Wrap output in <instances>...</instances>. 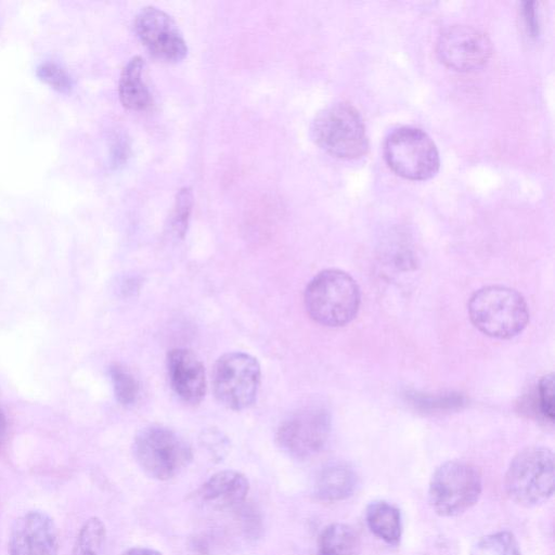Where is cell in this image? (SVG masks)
<instances>
[{
  "label": "cell",
  "instance_id": "cell-1",
  "mask_svg": "<svg viewBox=\"0 0 555 555\" xmlns=\"http://www.w3.org/2000/svg\"><path fill=\"white\" fill-rule=\"evenodd\" d=\"M304 302L314 322L327 327H340L357 317L361 293L350 274L339 269H325L306 286Z\"/></svg>",
  "mask_w": 555,
  "mask_h": 555
},
{
  "label": "cell",
  "instance_id": "cell-2",
  "mask_svg": "<svg viewBox=\"0 0 555 555\" xmlns=\"http://www.w3.org/2000/svg\"><path fill=\"white\" fill-rule=\"evenodd\" d=\"M467 311L479 332L498 339L517 336L529 322L528 305L522 295L502 285L477 289L468 300Z\"/></svg>",
  "mask_w": 555,
  "mask_h": 555
},
{
  "label": "cell",
  "instance_id": "cell-3",
  "mask_svg": "<svg viewBox=\"0 0 555 555\" xmlns=\"http://www.w3.org/2000/svg\"><path fill=\"white\" fill-rule=\"evenodd\" d=\"M310 132L320 149L337 158H359L369 149L364 121L358 109L347 102L321 109L311 122Z\"/></svg>",
  "mask_w": 555,
  "mask_h": 555
},
{
  "label": "cell",
  "instance_id": "cell-4",
  "mask_svg": "<svg viewBox=\"0 0 555 555\" xmlns=\"http://www.w3.org/2000/svg\"><path fill=\"white\" fill-rule=\"evenodd\" d=\"M554 454L545 447H528L511 461L505 490L512 501L525 507L546 502L554 492Z\"/></svg>",
  "mask_w": 555,
  "mask_h": 555
},
{
  "label": "cell",
  "instance_id": "cell-5",
  "mask_svg": "<svg viewBox=\"0 0 555 555\" xmlns=\"http://www.w3.org/2000/svg\"><path fill=\"white\" fill-rule=\"evenodd\" d=\"M133 455L143 472L156 480H168L192 461L188 442L173 430L151 425L141 429L133 441Z\"/></svg>",
  "mask_w": 555,
  "mask_h": 555
},
{
  "label": "cell",
  "instance_id": "cell-6",
  "mask_svg": "<svg viewBox=\"0 0 555 555\" xmlns=\"http://www.w3.org/2000/svg\"><path fill=\"white\" fill-rule=\"evenodd\" d=\"M384 157L396 175L412 181L430 179L440 167L439 153L431 138L412 126L399 127L387 135Z\"/></svg>",
  "mask_w": 555,
  "mask_h": 555
},
{
  "label": "cell",
  "instance_id": "cell-7",
  "mask_svg": "<svg viewBox=\"0 0 555 555\" xmlns=\"http://www.w3.org/2000/svg\"><path fill=\"white\" fill-rule=\"evenodd\" d=\"M482 491L477 468L463 461H448L433 474L428 498L433 509L440 516L453 517L475 505Z\"/></svg>",
  "mask_w": 555,
  "mask_h": 555
},
{
  "label": "cell",
  "instance_id": "cell-8",
  "mask_svg": "<svg viewBox=\"0 0 555 555\" xmlns=\"http://www.w3.org/2000/svg\"><path fill=\"white\" fill-rule=\"evenodd\" d=\"M260 379L261 370L257 359L241 351L219 357L211 374L216 399L233 411L247 409L255 402Z\"/></svg>",
  "mask_w": 555,
  "mask_h": 555
},
{
  "label": "cell",
  "instance_id": "cell-9",
  "mask_svg": "<svg viewBox=\"0 0 555 555\" xmlns=\"http://www.w3.org/2000/svg\"><path fill=\"white\" fill-rule=\"evenodd\" d=\"M332 428L328 410L319 404L304 406L279 426L276 442L292 457L309 459L326 444Z\"/></svg>",
  "mask_w": 555,
  "mask_h": 555
},
{
  "label": "cell",
  "instance_id": "cell-10",
  "mask_svg": "<svg viewBox=\"0 0 555 555\" xmlns=\"http://www.w3.org/2000/svg\"><path fill=\"white\" fill-rule=\"evenodd\" d=\"M439 60L456 72H473L488 63L492 43L481 30L466 25L449 26L441 31L436 44Z\"/></svg>",
  "mask_w": 555,
  "mask_h": 555
},
{
  "label": "cell",
  "instance_id": "cell-11",
  "mask_svg": "<svg viewBox=\"0 0 555 555\" xmlns=\"http://www.w3.org/2000/svg\"><path fill=\"white\" fill-rule=\"evenodd\" d=\"M134 31L147 51L163 62L178 63L188 54L186 42L176 22L158 8H143L135 17Z\"/></svg>",
  "mask_w": 555,
  "mask_h": 555
},
{
  "label": "cell",
  "instance_id": "cell-12",
  "mask_svg": "<svg viewBox=\"0 0 555 555\" xmlns=\"http://www.w3.org/2000/svg\"><path fill=\"white\" fill-rule=\"evenodd\" d=\"M9 555H57L59 531L44 512L28 511L13 522L8 541Z\"/></svg>",
  "mask_w": 555,
  "mask_h": 555
},
{
  "label": "cell",
  "instance_id": "cell-13",
  "mask_svg": "<svg viewBox=\"0 0 555 555\" xmlns=\"http://www.w3.org/2000/svg\"><path fill=\"white\" fill-rule=\"evenodd\" d=\"M167 373L175 393L186 404H198L206 393L205 367L190 349L173 348L167 353Z\"/></svg>",
  "mask_w": 555,
  "mask_h": 555
},
{
  "label": "cell",
  "instance_id": "cell-14",
  "mask_svg": "<svg viewBox=\"0 0 555 555\" xmlns=\"http://www.w3.org/2000/svg\"><path fill=\"white\" fill-rule=\"evenodd\" d=\"M248 491V479L242 473L224 469L210 476L196 491V496L215 509H229L241 506Z\"/></svg>",
  "mask_w": 555,
  "mask_h": 555
},
{
  "label": "cell",
  "instance_id": "cell-15",
  "mask_svg": "<svg viewBox=\"0 0 555 555\" xmlns=\"http://www.w3.org/2000/svg\"><path fill=\"white\" fill-rule=\"evenodd\" d=\"M357 475L346 463H333L324 467L315 482V495L325 502L349 498L356 490Z\"/></svg>",
  "mask_w": 555,
  "mask_h": 555
},
{
  "label": "cell",
  "instance_id": "cell-16",
  "mask_svg": "<svg viewBox=\"0 0 555 555\" xmlns=\"http://www.w3.org/2000/svg\"><path fill=\"white\" fill-rule=\"evenodd\" d=\"M144 60L133 56L125 65L119 79L118 93L121 104L131 111H142L150 104L151 96L143 81Z\"/></svg>",
  "mask_w": 555,
  "mask_h": 555
},
{
  "label": "cell",
  "instance_id": "cell-17",
  "mask_svg": "<svg viewBox=\"0 0 555 555\" xmlns=\"http://www.w3.org/2000/svg\"><path fill=\"white\" fill-rule=\"evenodd\" d=\"M365 519L370 530L390 545L399 544L402 535L400 511L385 501H375L367 505Z\"/></svg>",
  "mask_w": 555,
  "mask_h": 555
},
{
  "label": "cell",
  "instance_id": "cell-18",
  "mask_svg": "<svg viewBox=\"0 0 555 555\" xmlns=\"http://www.w3.org/2000/svg\"><path fill=\"white\" fill-rule=\"evenodd\" d=\"M360 548L357 531L346 524L336 522L322 530L315 555H360Z\"/></svg>",
  "mask_w": 555,
  "mask_h": 555
},
{
  "label": "cell",
  "instance_id": "cell-19",
  "mask_svg": "<svg viewBox=\"0 0 555 555\" xmlns=\"http://www.w3.org/2000/svg\"><path fill=\"white\" fill-rule=\"evenodd\" d=\"M106 529L98 517L87 519L74 542L72 555H103Z\"/></svg>",
  "mask_w": 555,
  "mask_h": 555
},
{
  "label": "cell",
  "instance_id": "cell-20",
  "mask_svg": "<svg viewBox=\"0 0 555 555\" xmlns=\"http://www.w3.org/2000/svg\"><path fill=\"white\" fill-rule=\"evenodd\" d=\"M470 555H521V551L515 535L503 530L479 539L473 545Z\"/></svg>",
  "mask_w": 555,
  "mask_h": 555
},
{
  "label": "cell",
  "instance_id": "cell-21",
  "mask_svg": "<svg viewBox=\"0 0 555 555\" xmlns=\"http://www.w3.org/2000/svg\"><path fill=\"white\" fill-rule=\"evenodd\" d=\"M109 375L117 401L124 406L133 405L140 393L139 384L133 375L119 364L109 367Z\"/></svg>",
  "mask_w": 555,
  "mask_h": 555
},
{
  "label": "cell",
  "instance_id": "cell-22",
  "mask_svg": "<svg viewBox=\"0 0 555 555\" xmlns=\"http://www.w3.org/2000/svg\"><path fill=\"white\" fill-rule=\"evenodd\" d=\"M193 207V192L191 188H181L175 199L171 217V229L176 236L183 237L188 230L189 220Z\"/></svg>",
  "mask_w": 555,
  "mask_h": 555
},
{
  "label": "cell",
  "instance_id": "cell-23",
  "mask_svg": "<svg viewBox=\"0 0 555 555\" xmlns=\"http://www.w3.org/2000/svg\"><path fill=\"white\" fill-rule=\"evenodd\" d=\"M537 413L548 422L554 421V377L553 374L543 376L534 391Z\"/></svg>",
  "mask_w": 555,
  "mask_h": 555
},
{
  "label": "cell",
  "instance_id": "cell-24",
  "mask_svg": "<svg viewBox=\"0 0 555 555\" xmlns=\"http://www.w3.org/2000/svg\"><path fill=\"white\" fill-rule=\"evenodd\" d=\"M38 75L53 88L65 91L70 87V78L67 73L55 63H43L38 68Z\"/></svg>",
  "mask_w": 555,
  "mask_h": 555
},
{
  "label": "cell",
  "instance_id": "cell-25",
  "mask_svg": "<svg viewBox=\"0 0 555 555\" xmlns=\"http://www.w3.org/2000/svg\"><path fill=\"white\" fill-rule=\"evenodd\" d=\"M537 2H522L520 8V18L522 21V27L527 35L531 38H535L540 34L541 23L539 10H537Z\"/></svg>",
  "mask_w": 555,
  "mask_h": 555
},
{
  "label": "cell",
  "instance_id": "cell-26",
  "mask_svg": "<svg viewBox=\"0 0 555 555\" xmlns=\"http://www.w3.org/2000/svg\"><path fill=\"white\" fill-rule=\"evenodd\" d=\"M416 399V403L423 408H452L457 406L463 402V398L460 395H443V396H413Z\"/></svg>",
  "mask_w": 555,
  "mask_h": 555
},
{
  "label": "cell",
  "instance_id": "cell-27",
  "mask_svg": "<svg viewBox=\"0 0 555 555\" xmlns=\"http://www.w3.org/2000/svg\"><path fill=\"white\" fill-rule=\"evenodd\" d=\"M203 442L214 457L222 459L228 452V440L219 431L209 430L204 434Z\"/></svg>",
  "mask_w": 555,
  "mask_h": 555
},
{
  "label": "cell",
  "instance_id": "cell-28",
  "mask_svg": "<svg viewBox=\"0 0 555 555\" xmlns=\"http://www.w3.org/2000/svg\"><path fill=\"white\" fill-rule=\"evenodd\" d=\"M121 555H162L158 551L150 547L134 546L126 550Z\"/></svg>",
  "mask_w": 555,
  "mask_h": 555
},
{
  "label": "cell",
  "instance_id": "cell-29",
  "mask_svg": "<svg viewBox=\"0 0 555 555\" xmlns=\"http://www.w3.org/2000/svg\"><path fill=\"white\" fill-rule=\"evenodd\" d=\"M7 434V418L2 411H0V450L3 446Z\"/></svg>",
  "mask_w": 555,
  "mask_h": 555
}]
</instances>
